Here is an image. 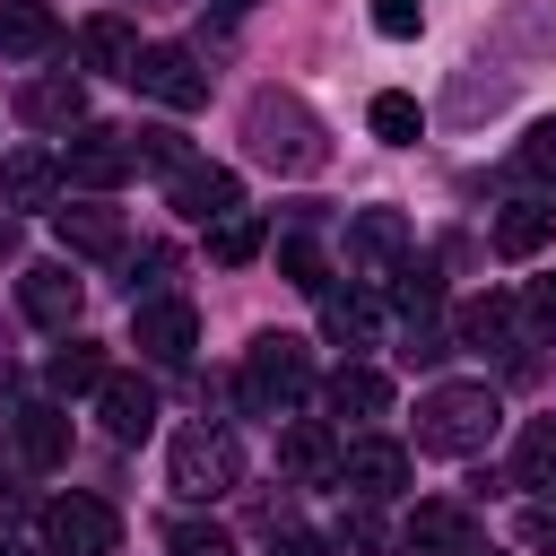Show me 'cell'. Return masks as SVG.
<instances>
[{
    "mask_svg": "<svg viewBox=\"0 0 556 556\" xmlns=\"http://www.w3.org/2000/svg\"><path fill=\"white\" fill-rule=\"evenodd\" d=\"M521 174H556V122H530V139H521Z\"/></svg>",
    "mask_w": 556,
    "mask_h": 556,
    "instance_id": "obj_39",
    "label": "cell"
},
{
    "mask_svg": "<svg viewBox=\"0 0 556 556\" xmlns=\"http://www.w3.org/2000/svg\"><path fill=\"white\" fill-rule=\"evenodd\" d=\"M165 547H174V556H235V539H226V521H200V513H182V521H165Z\"/></svg>",
    "mask_w": 556,
    "mask_h": 556,
    "instance_id": "obj_32",
    "label": "cell"
},
{
    "mask_svg": "<svg viewBox=\"0 0 556 556\" xmlns=\"http://www.w3.org/2000/svg\"><path fill=\"white\" fill-rule=\"evenodd\" d=\"M513 486L556 495V417H530V426L513 434Z\"/></svg>",
    "mask_w": 556,
    "mask_h": 556,
    "instance_id": "obj_27",
    "label": "cell"
},
{
    "mask_svg": "<svg viewBox=\"0 0 556 556\" xmlns=\"http://www.w3.org/2000/svg\"><path fill=\"white\" fill-rule=\"evenodd\" d=\"M278 278L304 287V295H330V261H321V243H313V235H278Z\"/></svg>",
    "mask_w": 556,
    "mask_h": 556,
    "instance_id": "obj_30",
    "label": "cell"
},
{
    "mask_svg": "<svg viewBox=\"0 0 556 556\" xmlns=\"http://www.w3.org/2000/svg\"><path fill=\"white\" fill-rule=\"evenodd\" d=\"M52 43H61V17H52L43 0H0V52L35 61V52H52Z\"/></svg>",
    "mask_w": 556,
    "mask_h": 556,
    "instance_id": "obj_25",
    "label": "cell"
},
{
    "mask_svg": "<svg viewBox=\"0 0 556 556\" xmlns=\"http://www.w3.org/2000/svg\"><path fill=\"white\" fill-rule=\"evenodd\" d=\"M165 469H174V495L208 504V495H226V486L243 478V452H235V434H226V426H182Z\"/></svg>",
    "mask_w": 556,
    "mask_h": 556,
    "instance_id": "obj_4",
    "label": "cell"
},
{
    "mask_svg": "<svg viewBox=\"0 0 556 556\" xmlns=\"http://www.w3.org/2000/svg\"><path fill=\"white\" fill-rule=\"evenodd\" d=\"M130 87H139V96H156L165 113H200V104H208V70H200V52H191V43H148V52H139V70H130Z\"/></svg>",
    "mask_w": 556,
    "mask_h": 556,
    "instance_id": "obj_6",
    "label": "cell"
},
{
    "mask_svg": "<svg viewBox=\"0 0 556 556\" xmlns=\"http://www.w3.org/2000/svg\"><path fill=\"white\" fill-rule=\"evenodd\" d=\"M235 391H243V408H252V417H295V400L313 391V348H304V339H287V330H261V339L243 348Z\"/></svg>",
    "mask_w": 556,
    "mask_h": 556,
    "instance_id": "obj_3",
    "label": "cell"
},
{
    "mask_svg": "<svg viewBox=\"0 0 556 556\" xmlns=\"http://www.w3.org/2000/svg\"><path fill=\"white\" fill-rule=\"evenodd\" d=\"M174 208L200 217V226H226V217L243 208V182H235L226 165H182V174H174Z\"/></svg>",
    "mask_w": 556,
    "mask_h": 556,
    "instance_id": "obj_13",
    "label": "cell"
},
{
    "mask_svg": "<svg viewBox=\"0 0 556 556\" xmlns=\"http://www.w3.org/2000/svg\"><path fill=\"white\" fill-rule=\"evenodd\" d=\"M130 148L148 156V165H165V174H182L191 156H182V130H130Z\"/></svg>",
    "mask_w": 556,
    "mask_h": 556,
    "instance_id": "obj_36",
    "label": "cell"
},
{
    "mask_svg": "<svg viewBox=\"0 0 556 556\" xmlns=\"http://www.w3.org/2000/svg\"><path fill=\"white\" fill-rule=\"evenodd\" d=\"M400 547L408 556H478V521L460 504H417L408 530H400Z\"/></svg>",
    "mask_w": 556,
    "mask_h": 556,
    "instance_id": "obj_12",
    "label": "cell"
},
{
    "mask_svg": "<svg viewBox=\"0 0 556 556\" xmlns=\"http://www.w3.org/2000/svg\"><path fill=\"white\" fill-rule=\"evenodd\" d=\"M217 9H261V0H217Z\"/></svg>",
    "mask_w": 556,
    "mask_h": 556,
    "instance_id": "obj_47",
    "label": "cell"
},
{
    "mask_svg": "<svg viewBox=\"0 0 556 556\" xmlns=\"http://www.w3.org/2000/svg\"><path fill=\"white\" fill-rule=\"evenodd\" d=\"M43 547L52 556H122V521L96 495H52L43 504Z\"/></svg>",
    "mask_w": 556,
    "mask_h": 556,
    "instance_id": "obj_5",
    "label": "cell"
},
{
    "mask_svg": "<svg viewBox=\"0 0 556 556\" xmlns=\"http://www.w3.org/2000/svg\"><path fill=\"white\" fill-rule=\"evenodd\" d=\"M269 556H339V547L313 539V530H269Z\"/></svg>",
    "mask_w": 556,
    "mask_h": 556,
    "instance_id": "obj_42",
    "label": "cell"
},
{
    "mask_svg": "<svg viewBox=\"0 0 556 556\" xmlns=\"http://www.w3.org/2000/svg\"><path fill=\"white\" fill-rule=\"evenodd\" d=\"M504 96H513V70H504V78H478V61H469V70H460V78H452V104H443V113H460V122H469V113H478V104H486V113H495V104H504Z\"/></svg>",
    "mask_w": 556,
    "mask_h": 556,
    "instance_id": "obj_33",
    "label": "cell"
},
{
    "mask_svg": "<svg viewBox=\"0 0 556 556\" xmlns=\"http://www.w3.org/2000/svg\"><path fill=\"white\" fill-rule=\"evenodd\" d=\"M452 356V330H434V321H408V348H400V365H443Z\"/></svg>",
    "mask_w": 556,
    "mask_h": 556,
    "instance_id": "obj_37",
    "label": "cell"
},
{
    "mask_svg": "<svg viewBox=\"0 0 556 556\" xmlns=\"http://www.w3.org/2000/svg\"><path fill=\"white\" fill-rule=\"evenodd\" d=\"M139 9H174V0H139Z\"/></svg>",
    "mask_w": 556,
    "mask_h": 556,
    "instance_id": "obj_48",
    "label": "cell"
},
{
    "mask_svg": "<svg viewBox=\"0 0 556 556\" xmlns=\"http://www.w3.org/2000/svg\"><path fill=\"white\" fill-rule=\"evenodd\" d=\"M243 148H252V165H269V174H321V165H330V130H321V113H313L295 87H252V104H243Z\"/></svg>",
    "mask_w": 556,
    "mask_h": 556,
    "instance_id": "obj_1",
    "label": "cell"
},
{
    "mask_svg": "<svg viewBox=\"0 0 556 556\" xmlns=\"http://www.w3.org/2000/svg\"><path fill=\"white\" fill-rule=\"evenodd\" d=\"M391 304H400L408 321H426V313L443 304V269H434V261H417V252H408V261H391Z\"/></svg>",
    "mask_w": 556,
    "mask_h": 556,
    "instance_id": "obj_28",
    "label": "cell"
},
{
    "mask_svg": "<svg viewBox=\"0 0 556 556\" xmlns=\"http://www.w3.org/2000/svg\"><path fill=\"white\" fill-rule=\"evenodd\" d=\"M330 547H339V556H382V547H391V530L374 521V504H356V513H339Z\"/></svg>",
    "mask_w": 556,
    "mask_h": 556,
    "instance_id": "obj_34",
    "label": "cell"
},
{
    "mask_svg": "<svg viewBox=\"0 0 556 556\" xmlns=\"http://www.w3.org/2000/svg\"><path fill=\"white\" fill-rule=\"evenodd\" d=\"M130 174H139L130 130H96V122H87V130L70 139V156H61V182H78V191H96V200H104V191H122Z\"/></svg>",
    "mask_w": 556,
    "mask_h": 556,
    "instance_id": "obj_7",
    "label": "cell"
},
{
    "mask_svg": "<svg viewBox=\"0 0 556 556\" xmlns=\"http://www.w3.org/2000/svg\"><path fill=\"white\" fill-rule=\"evenodd\" d=\"M0 556H26V547H17V539H9V530H0Z\"/></svg>",
    "mask_w": 556,
    "mask_h": 556,
    "instance_id": "obj_46",
    "label": "cell"
},
{
    "mask_svg": "<svg viewBox=\"0 0 556 556\" xmlns=\"http://www.w3.org/2000/svg\"><path fill=\"white\" fill-rule=\"evenodd\" d=\"M261 243H269V235H261V217H252V208H235L226 226H208V261H217V269H243Z\"/></svg>",
    "mask_w": 556,
    "mask_h": 556,
    "instance_id": "obj_31",
    "label": "cell"
},
{
    "mask_svg": "<svg viewBox=\"0 0 556 556\" xmlns=\"http://www.w3.org/2000/svg\"><path fill=\"white\" fill-rule=\"evenodd\" d=\"M9 252H17V217H0V261H9Z\"/></svg>",
    "mask_w": 556,
    "mask_h": 556,
    "instance_id": "obj_45",
    "label": "cell"
},
{
    "mask_svg": "<svg viewBox=\"0 0 556 556\" xmlns=\"http://www.w3.org/2000/svg\"><path fill=\"white\" fill-rule=\"evenodd\" d=\"M339 460H348V443H339L321 417H295V426L278 434V469H287L295 486H330V478H339Z\"/></svg>",
    "mask_w": 556,
    "mask_h": 556,
    "instance_id": "obj_10",
    "label": "cell"
},
{
    "mask_svg": "<svg viewBox=\"0 0 556 556\" xmlns=\"http://www.w3.org/2000/svg\"><path fill=\"white\" fill-rule=\"evenodd\" d=\"M9 434H17V460H26V469H61V460H70V408H52V400L17 408Z\"/></svg>",
    "mask_w": 556,
    "mask_h": 556,
    "instance_id": "obj_18",
    "label": "cell"
},
{
    "mask_svg": "<svg viewBox=\"0 0 556 556\" xmlns=\"http://www.w3.org/2000/svg\"><path fill=\"white\" fill-rule=\"evenodd\" d=\"M339 486H356L365 504H391V495L408 486V452H400L391 434H356L348 460H339Z\"/></svg>",
    "mask_w": 556,
    "mask_h": 556,
    "instance_id": "obj_9",
    "label": "cell"
},
{
    "mask_svg": "<svg viewBox=\"0 0 556 556\" xmlns=\"http://www.w3.org/2000/svg\"><path fill=\"white\" fill-rule=\"evenodd\" d=\"M374 330H382V304H374V295H339V287L321 295V339H330V348L356 356V348H374Z\"/></svg>",
    "mask_w": 556,
    "mask_h": 556,
    "instance_id": "obj_22",
    "label": "cell"
},
{
    "mask_svg": "<svg viewBox=\"0 0 556 556\" xmlns=\"http://www.w3.org/2000/svg\"><path fill=\"white\" fill-rule=\"evenodd\" d=\"M495 391L486 382H434L426 400H417V452H443V460H469V452H486V434H495Z\"/></svg>",
    "mask_w": 556,
    "mask_h": 556,
    "instance_id": "obj_2",
    "label": "cell"
},
{
    "mask_svg": "<svg viewBox=\"0 0 556 556\" xmlns=\"http://www.w3.org/2000/svg\"><path fill=\"white\" fill-rule=\"evenodd\" d=\"M513 321H521V304L486 287V295H469V304H460V321H452V348H504V339H513Z\"/></svg>",
    "mask_w": 556,
    "mask_h": 556,
    "instance_id": "obj_23",
    "label": "cell"
},
{
    "mask_svg": "<svg viewBox=\"0 0 556 556\" xmlns=\"http://www.w3.org/2000/svg\"><path fill=\"white\" fill-rule=\"evenodd\" d=\"M9 417H17V365L0 356V426H9Z\"/></svg>",
    "mask_w": 556,
    "mask_h": 556,
    "instance_id": "obj_43",
    "label": "cell"
},
{
    "mask_svg": "<svg viewBox=\"0 0 556 556\" xmlns=\"http://www.w3.org/2000/svg\"><path fill=\"white\" fill-rule=\"evenodd\" d=\"M348 261H356V269L408 261V217H400V208H356V217H348Z\"/></svg>",
    "mask_w": 556,
    "mask_h": 556,
    "instance_id": "obj_16",
    "label": "cell"
},
{
    "mask_svg": "<svg viewBox=\"0 0 556 556\" xmlns=\"http://www.w3.org/2000/svg\"><path fill=\"white\" fill-rule=\"evenodd\" d=\"M139 52H148V43H139V26H130V17H113V9L78 26V61H87V70H104V78H130V70H139Z\"/></svg>",
    "mask_w": 556,
    "mask_h": 556,
    "instance_id": "obj_15",
    "label": "cell"
},
{
    "mask_svg": "<svg viewBox=\"0 0 556 556\" xmlns=\"http://www.w3.org/2000/svg\"><path fill=\"white\" fill-rule=\"evenodd\" d=\"M521 313H530V330H539V339H556V278H530Z\"/></svg>",
    "mask_w": 556,
    "mask_h": 556,
    "instance_id": "obj_40",
    "label": "cell"
},
{
    "mask_svg": "<svg viewBox=\"0 0 556 556\" xmlns=\"http://www.w3.org/2000/svg\"><path fill=\"white\" fill-rule=\"evenodd\" d=\"M52 191H61V156H43V148L0 156V208H52Z\"/></svg>",
    "mask_w": 556,
    "mask_h": 556,
    "instance_id": "obj_19",
    "label": "cell"
},
{
    "mask_svg": "<svg viewBox=\"0 0 556 556\" xmlns=\"http://www.w3.org/2000/svg\"><path fill=\"white\" fill-rule=\"evenodd\" d=\"M478 556H486V547H478Z\"/></svg>",
    "mask_w": 556,
    "mask_h": 556,
    "instance_id": "obj_49",
    "label": "cell"
},
{
    "mask_svg": "<svg viewBox=\"0 0 556 556\" xmlns=\"http://www.w3.org/2000/svg\"><path fill=\"white\" fill-rule=\"evenodd\" d=\"M130 348H139L148 365H191L200 313H191L182 295H148V304H130Z\"/></svg>",
    "mask_w": 556,
    "mask_h": 556,
    "instance_id": "obj_8",
    "label": "cell"
},
{
    "mask_svg": "<svg viewBox=\"0 0 556 556\" xmlns=\"http://www.w3.org/2000/svg\"><path fill=\"white\" fill-rule=\"evenodd\" d=\"M521 539H530L539 556H556V495H539V504L521 513Z\"/></svg>",
    "mask_w": 556,
    "mask_h": 556,
    "instance_id": "obj_41",
    "label": "cell"
},
{
    "mask_svg": "<svg viewBox=\"0 0 556 556\" xmlns=\"http://www.w3.org/2000/svg\"><path fill=\"white\" fill-rule=\"evenodd\" d=\"M547 243H556V208H547V200H513V208L495 217V252H504V261H539Z\"/></svg>",
    "mask_w": 556,
    "mask_h": 556,
    "instance_id": "obj_21",
    "label": "cell"
},
{
    "mask_svg": "<svg viewBox=\"0 0 556 556\" xmlns=\"http://www.w3.org/2000/svg\"><path fill=\"white\" fill-rule=\"evenodd\" d=\"M104 374H113V365H104V348H96V339H61V348H52V365H43V382H52L61 400L104 391Z\"/></svg>",
    "mask_w": 556,
    "mask_h": 556,
    "instance_id": "obj_26",
    "label": "cell"
},
{
    "mask_svg": "<svg viewBox=\"0 0 556 556\" xmlns=\"http://www.w3.org/2000/svg\"><path fill=\"white\" fill-rule=\"evenodd\" d=\"M0 513H26V486H17L9 469H0Z\"/></svg>",
    "mask_w": 556,
    "mask_h": 556,
    "instance_id": "obj_44",
    "label": "cell"
},
{
    "mask_svg": "<svg viewBox=\"0 0 556 556\" xmlns=\"http://www.w3.org/2000/svg\"><path fill=\"white\" fill-rule=\"evenodd\" d=\"M365 122H374V139H391V148H417V130H426V104H417V96H400V87H382V96L365 104Z\"/></svg>",
    "mask_w": 556,
    "mask_h": 556,
    "instance_id": "obj_29",
    "label": "cell"
},
{
    "mask_svg": "<svg viewBox=\"0 0 556 556\" xmlns=\"http://www.w3.org/2000/svg\"><path fill=\"white\" fill-rule=\"evenodd\" d=\"M321 400H330V417H382V408H391V374H374V365H339V374L321 382Z\"/></svg>",
    "mask_w": 556,
    "mask_h": 556,
    "instance_id": "obj_24",
    "label": "cell"
},
{
    "mask_svg": "<svg viewBox=\"0 0 556 556\" xmlns=\"http://www.w3.org/2000/svg\"><path fill=\"white\" fill-rule=\"evenodd\" d=\"M52 235H61V252H78V261H113V252H122V208H104V200L52 208Z\"/></svg>",
    "mask_w": 556,
    "mask_h": 556,
    "instance_id": "obj_14",
    "label": "cell"
},
{
    "mask_svg": "<svg viewBox=\"0 0 556 556\" xmlns=\"http://www.w3.org/2000/svg\"><path fill=\"white\" fill-rule=\"evenodd\" d=\"M165 269H174V243H139V261H130V304H148V295H165Z\"/></svg>",
    "mask_w": 556,
    "mask_h": 556,
    "instance_id": "obj_35",
    "label": "cell"
},
{
    "mask_svg": "<svg viewBox=\"0 0 556 556\" xmlns=\"http://www.w3.org/2000/svg\"><path fill=\"white\" fill-rule=\"evenodd\" d=\"M96 417H104V434H113V443H139V434L156 426V391H148L139 374H104V391H96Z\"/></svg>",
    "mask_w": 556,
    "mask_h": 556,
    "instance_id": "obj_17",
    "label": "cell"
},
{
    "mask_svg": "<svg viewBox=\"0 0 556 556\" xmlns=\"http://www.w3.org/2000/svg\"><path fill=\"white\" fill-rule=\"evenodd\" d=\"M17 113H26L35 130H78V122H87V87H78V78H26Z\"/></svg>",
    "mask_w": 556,
    "mask_h": 556,
    "instance_id": "obj_20",
    "label": "cell"
},
{
    "mask_svg": "<svg viewBox=\"0 0 556 556\" xmlns=\"http://www.w3.org/2000/svg\"><path fill=\"white\" fill-rule=\"evenodd\" d=\"M78 295H87V287L70 278V261H35V269L17 278V304H26L35 330H70V321H78Z\"/></svg>",
    "mask_w": 556,
    "mask_h": 556,
    "instance_id": "obj_11",
    "label": "cell"
},
{
    "mask_svg": "<svg viewBox=\"0 0 556 556\" xmlns=\"http://www.w3.org/2000/svg\"><path fill=\"white\" fill-rule=\"evenodd\" d=\"M374 26H382L391 43H408V35L426 26V0H374Z\"/></svg>",
    "mask_w": 556,
    "mask_h": 556,
    "instance_id": "obj_38",
    "label": "cell"
}]
</instances>
